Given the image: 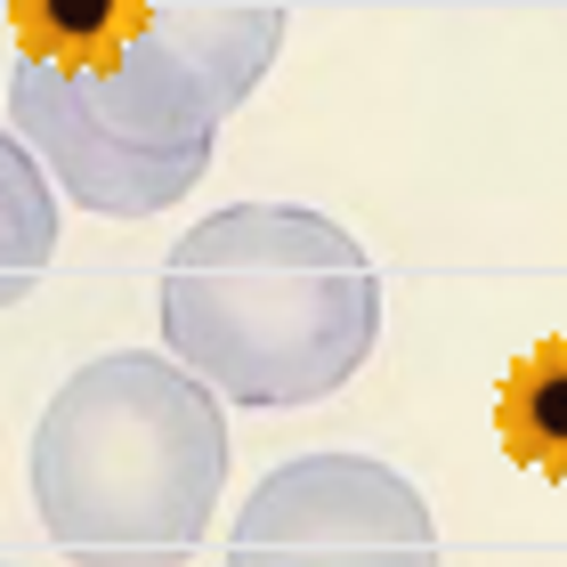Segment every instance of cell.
<instances>
[{
    "mask_svg": "<svg viewBox=\"0 0 567 567\" xmlns=\"http://www.w3.org/2000/svg\"><path fill=\"white\" fill-rule=\"evenodd\" d=\"M381 276L308 203H227L163 260V349L244 414L317 405L365 373Z\"/></svg>",
    "mask_w": 567,
    "mask_h": 567,
    "instance_id": "cell-1",
    "label": "cell"
},
{
    "mask_svg": "<svg viewBox=\"0 0 567 567\" xmlns=\"http://www.w3.org/2000/svg\"><path fill=\"white\" fill-rule=\"evenodd\" d=\"M33 511L73 567H178L219 511V390L163 349L90 357L33 422Z\"/></svg>",
    "mask_w": 567,
    "mask_h": 567,
    "instance_id": "cell-2",
    "label": "cell"
},
{
    "mask_svg": "<svg viewBox=\"0 0 567 567\" xmlns=\"http://www.w3.org/2000/svg\"><path fill=\"white\" fill-rule=\"evenodd\" d=\"M9 131L41 154L65 203L97 219H154L212 171L219 114L154 41H131L97 65L17 58Z\"/></svg>",
    "mask_w": 567,
    "mask_h": 567,
    "instance_id": "cell-3",
    "label": "cell"
},
{
    "mask_svg": "<svg viewBox=\"0 0 567 567\" xmlns=\"http://www.w3.org/2000/svg\"><path fill=\"white\" fill-rule=\"evenodd\" d=\"M227 567H437V527L390 462L292 454L244 495Z\"/></svg>",
    "mask_w": 567,
    "mask_h": 567,
    "instance_id": "cell-4",
    "label": "cell"
},
{
    "mask_svg": "<svg viewBox=\"0 0 567 567\" xmlns=\"http://www.w3.org/2000/svg\"><path fill=\"white\" fill-rule=\"evenodd\" d=\"M146 41L227 122L268 82V65L284 49V0H146Z\"/></svg>",
    "mask_w": 567,
    "mask_h": 567,
    "instance_id": "cell-5",
    "label": "cell"
},
{
    "mask_svg": "<svg viewBox=\"0 0 567 567\" xmlns=\"http://www.w3.org/2000/svg\"><path fill=\"white\" fill-rule=\"evenodd\" d=\"M495 437L503 454L535 478H567V332H544L511 357L495 390Z\"/></svg>",
    "mask_w": 567,
    "mask_h": 567,
    "instance_id": "cell-6",
    "label": "cell"
},
{
    "mask_svg": "<svg viewBox=\"0 0 567 567\" xmlns=\"http://www.w3.org/2000/svg\"><path fill=\"white\" fill-rule=\"evenodd\" d=\"M58 260V178L17 131H0V308H17Z\"/></svg>",
    "mask_w": 567,
    "mask_h": 567,
    "instance_id": "cell-7",
    "label": "cell"
},
{
    "mask_svg": "<svg viewBox=\"0 0 567 567\" xmlns=\"http://www.w3.org/2000/svg\"><path fill=\"white\" fill-rule=\"evenodd\" d=\"M17 49L58 65H97L146 41V0H9Z\"/></svg>",
    "mask_w": 567,
    "mask_h": 567,
    "instance_id": "cell-8",
    "label": "cell"
},
{
    "mask_svg": "<svg viewBox=\"0 0 567 567\" xmlns=\"http://www.w3.org/2000/svg\"><path fill=\"white\" fill-rule=\"evenodd\" d=\"M0 567H9V559H0Z\"/></svg>",
    "mask_w": 567,
    "mask_h": 567,
    "instance_id": "cell-9",
    "label": "cell"
}]
</instances>
